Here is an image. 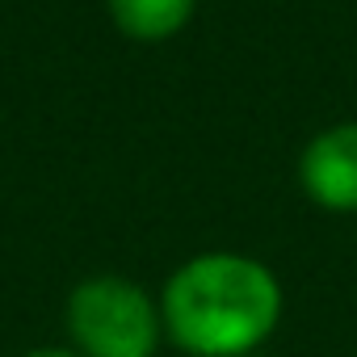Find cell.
Here are the masks:
<instances>
[{"mask_svg": "<svg viewBox=\"0 0 357 357\" xmlns=\"http://www.w3.org/2000/svg\"><path fill=\"white\" fill-rule=\"evenodd\" d=\"M164 336L190 357H248L282 324V282L248 252H198L160 290Z\"/></svg>", "mask_w": 357, "mask_h": 357, "instance_id": "6da1fadb", "label": "cell"}, {"mask_svg": "<svg viewBox=\"0 0 357 357\" xmlns=\"http://www.w3.org/2000/svg\"><path fill=\"white\" fill-rule=\"evenodd\" d=\"M298 185L328 215H357V122H332L298 151Z\"/></svg>", "mask_w": 357, "mask_h": 357, "instance_id": "3957f363", "label": "cell"}, {"mask_svg": "<svg viewBox=\"0 0 357 357\" xmlns=\"http://www.w3.org/2000/svg\"><path fill=\"white\" fill-rule=\"evenodd\" d=\"M105 9L118 34L135 43H164L194 22L198 0H105Z\"/></svg>", "mask_w": 357, "mask_h": 357, "instance_id": "277c9868", "label": "cell"}, {"mask_svg": "<svg viewBox=\"0 0 357 357\" xmlns=\"http://www.w3.org/2000/svg\"><path fill=\"white\" fill-rule=\"evenodd\" d=\"M68 340L80 357H155L164 340L160 303L122 273H93L63 307Z\"/></svg>", "mask_w": 357, "mask_h": 357, "instance_id": "7a4b0ae2", "label": "cell"}, {"mask_svg": "<svg viewBox=\"0 0 357 357\" xmlns=\"http://www.w3.org/2000/svg\"><path fill=\"white\" fill-rule=\"evenodd\" d=\"M22 357H80L72 344H47V349H30V353H22Z\"/></svg>", "mask_w": 357, "mask_h": 357, "instance_id": "5b68a950", "label": "cell"}]
</instances>
